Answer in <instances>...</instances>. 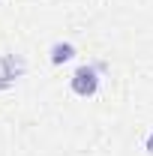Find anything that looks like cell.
I'll use <instances>...</instances> for the list:
<instances>
[{"label": "cell", "mask_w": 153, "mask_h": 156, "mask_svg": "<svg viewBox=\"0 0 153 156\" xmlns=\"http://www.w3.org/2000/svg\"><path fill=\"white\" fill-rule=\"evenodd\" d=\"M72 87H75V93H81V96H87V93H93L96 90V72L93 69H78L75 78H72Z\"/></svg>", "instance_id": "obj_1"}, {"label": "cell", "mask_w": 153, "mask_h": 156, "mask_svg": "<svg viewBox=\"0 0 153 156\" xmlns=\"http://www.w3.org/2000/svg\"><path fill=\"white\" fill-rule=\"evenodd\" d=\"M147 147H150V150H153V135H150V141H147Z\"/></svg>", "instance_id": "obj_3"}, {"label": "cell", "mask_w": 153, "mask_h": 156, "mask_svg": "<svg viewBox=\"0 0 153 156\" xmlns=\"http://www.w3.org/2000/svg\"><path fill=\"white\" fill-rule=\"evenodd\" d=\"M72 57V45H54V54H51V60L54 63H63V60Z\"/></svg>", "instance_id": "obj_2"}]
</instances>
